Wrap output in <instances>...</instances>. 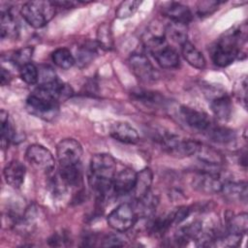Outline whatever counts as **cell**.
<instances>
[{
	"label": "cell",
	"instance_id": "ba28073f",
	"mask_svg": "<svg viewBox=\"0 0 248 248\" xmlns=\"http://www.w3.org/2000/svg\"><path fill=\"white\" fill-rule=\"evenodd\" d=\"M26 106L28 110L43 119L51 120L58 113V103L49 98L41 96L33 92L26 101Z\"/></svg>",
	"mask_w": 248,
	"mask_h": 248
},
{
	"label": "cell",
	"instance_id": "836d02e7",
	"mask_svg": "<svg viewBox=\"0 0 248 248\" xmlns=\"http://www.w3.org/2000/svg\"><path fill=\"white\" fill-rule=\"evenodd\" d=\"M21 79L30 85L36 84L39 81V70L33 63H28L22 66L19 70Z\"/></svg>",
	"mask_w": 248,
	"mask_h": 248
},
{
	"label": "cell",
	"instance_id": "2e32d148",
	"mask_svg": "<svg viewBox=\"0 0 248 248\" xmlns=\"http://www.w3.org/2000/svg\"><path fill=\"white\" fill-rule=\"evenodd\" d=\"M25 166L17 160L11 161L9 164L6 165L3 170L6 182L13 188L16 189L22 185L25 177Z\"/></svg>",
	"mask_w": 248,
	"mask_h": 248
},
{
	"label": "cell",
	"instance_id": "8992f818",
	"mask_svg": "<svg viewBox=\"0 0 248 248\" xmlns=\"http://www.w3.org/2000/svg\"><path fill=\"white\" fill-rule=\"evenodd\" d=\"M229 181L221 172L215 170H202L197 172L193 179V188L201 193L212 195L220 193L223 185Z\"/></svg>",
	"mask_w": 248,
	"mask_h": 248
},
{
	"label": "cell",
	"instance_id": "5b68a950",
	"mask_svg": "<svg viewBox=\"0 0 248 248\" xmlns=\"http://www.w3.org/2000/svg\"><path fill=\"white\" fill-rule=\"evenodd\" d=\"M164 149L170 155L185 157L195 155L200 142L191 140H182L179 137L164 132L157 138Z\"/></svg>",
	"mask_w": 248,
	"mask_h": 248
},
{
	"label": "cell",
	"instance_id": "7c38bea8",
	"mask_svg": "<svg viewBox=\"0 0 248 248\" xmlns=\"http://www.w3.org/2000/svg\"><path fill=\"white\" fill-rule=\"evenodd\" d=\"M180 115L187 126L197 132L202 133L203 135L213 124L206 113L189 107H181Z\"/></svg>",
	"mask_w": 248,
	"mask_h": 248
},
{
	"label": "cell",
	"instance_id": "e0dca14e",
	"mask_svg": "<svg viewBox=\"0 0 248 248\" xmlns=\"http://www.w3.org/2000/svg\"><path fill=\"white\" fill-rule=\"evenodd\" d=\"M210 108L218 119L222 121H228L232 115V105L230 97L227 94L223 93L215 95L211 99Z\"/></svg>",
	"mask_w": 248,
	"mask_h": 248
},
{
	"label": "cell",
	"instance_id": "52a82bcc",
	"mask_svg": "<svg viewBox=\"0 0 248 248\" xmlns=\"http://www.w3.org/2000/svg\"><path fill=\"white\" fill-rule=\"evenodd\" d=\"M27 162L37 170L50 173L55 168L54 158L51 152L41 144H31L25 152Z\"/></svg>",
	"mask_w": 248,
	"mask_h": 248
},
{
	"label": "cell",
	"instance_id": "74e56055",
	"mask_svg": "<svg viewBox=\"0 0 248 248\" xmlns=\"http://www.w3.org/2000/svg\"><path fill=\"white\" fill-rule=\"evenodd\" d=\"M190 214V207L188 206H180L172 211L170 215L172 224H179L184 221Z\"/></svg>",
	"mask_w": 248,
	"mask_h": 248
},
{
	"label": "cell",
	"instance_id": "ab89813d",
	"mask_svg": "<svg viewBox=\"0 0 248 248\" xmlns=\"http://www.w3.org/2000/svg\"><path fill=\"white\" fill-rule=\"evenodd\" d=\"M10 78H11V76H10L9 72L6 71V69L2 68V70H1V83H2V85H5L6 83H8Z\"/></svg>",
	"mask_w": 248,
	"mask_h": 248
},
{
	"label": "cell",
	"instance_id": "5bb4252c",
	"mask_svg": "<svg viewBox=\"0 0 248 248\" xmlns=\"http://www.w3.org/2000/svg\"><path fill=\"white\" fill-rule=\"evenodd\" d=\"M162 12L167 17L170 19V21L179 22L186 25L193 18L191 10L179 2L165 3L162 8Z\"/></svg>",
	"mask_w": 248,
	"mask_h": 248
},
{
	"label": "cell",
	"instance_id": "9c48e42d",
	"mask_svg": "<svg viewBox=\"0 0 248 248\" xmlns=\"http://www.w3.org/2000/svg\"><path fill=\"white\" fill-rule=\"evenodd\" d=\"M137 219L135 209L131 204L124 202L115 207L107 217L108 226L116 232H125L133 227Z\"/></svg>",
	"mask_w": 248,
	"mask_h": 248
},
{
	"label": "cell",
	"instance_id": "603a6c76",
	"mask_svg": "<svg viewBox=\"0 0 248 248\" xmlns=\"http://www.w3.org/2000/svg\"><path fill=\"white\" fill-rule=\"evenodd\" d=\"M204 135L210 140L217 143H231L235 140V133L233 130L225 126L215 125L214 123Z\"/></svg>",
	"mask_w": 248,
	"mask_h": 248
},
{
	"label": "cell",
	"instance_id": "83f0119b",
	"mask_svg": "<svg viewBox=\"0 0 248 248\" xmlns=\"http://www.w3.org/2000/svg\"><path fill=\"white\" fill-rule=\"evenodd\" d=\"M52 62L59 68L68 70L76 63V58L72 52L66 47H60L55 49L51 54Z\"/></svg>",
	"mask_w": 248,
	"mask_h": 248
},
{
	"label": "cell",
	"instance_id": "4316f807",
	"mask_svg": "<svg viewBox=\"0 0 248 248\" xmlns=\"http://www.w3.org/2000/svg\"><path fill=\"white\" fill-rule=\"evenodd\" d=\"M158 205V199L151 192H148L145 196L138 200L136 214L141 217H148L152 215Z\"/></svg>",
	"mask_w": 248,
	"mask_h": 248
},
{
	"label": "cell",
	"instance_id": "8d00e7d4",
	"mask_svg": "<svg viewBox=\"0 0 248 248\" xmlns=\"http://www.w3.org/2000/svg\"><path fill=\"white\" fill-rule=\"evenodd\" d=\"M220 2L218 1H201L197 6V14L199 16H208L213 14L219 6Z\"/></svg>",
	"mask_w": 248,
	"mask_h": 248
},
{
	"label": "cell",
	"instance_id": "d6a6232c",
	"mask_svg": "<svg viewBox=\"0 0 248 248\" xmlns=\"http://www.w3.org/2000/svg\"><path fill=\"white\" fill-rule=\"evenodd\" d=\"M171 220L170 215L166 217H159L154 220H152L148 225V230L150 233H152L155 236H162L165 234V232L169 230V228L171 225Z\"/></svg>",
	"mask_w": 248,
	"mask_h": 248
},
{
	"label": "cell",
	"instance_id": "7a4b0ae2",
	"mask_svg": "<svg viewBox=\"0 0 248 248\" xmlns=\"http://www.w3.org/2000/svg\"><path fill=\"white\" fill-rule=\"evenodd\" d=\"M115 173L116 163L111 155L99 153L91 158L88 181L97 197L104 199L112 190Z\"/></svg>",
	"mask_w": 248,
	"mask_h": 248
},
{
	"label": "cell",
	"instance_id": "e575fe53",
	"mask_svg": "<svg viewBox=\"0 0 248 248\" xmlns=\"http://www.w3.org/2000/svg\"><path fill=\"white\" fill-rule=\"evenodd\" d=\"M32 55H33V47L26 46L15 51L11 56V60L15 65L21 68L25 64L30 63Z\"/></svg>",
	"mask_w": 248,
	"mask_h": 248
},
{
	"label": "cell",
	"instance_id": "7402d4cb",
	"mask_svg": "<svg viewBox=\"0 0 248 248\" xmlns=\"http://www.w3.org/2000/svg\"><path fill=\"white\" fill-rule=\"evenodd\" d=\"M0 25H1V37L3 39L16 38L19 31L18 23L10 9L2 11Z\"/></svg>",
	"mask_w": 248,
	"mask_h": 248
},
{
	"label": "cell",
	"instance_id": "f35d334b",
	"mask_svg": "<svg viewBox=\"0 0 248 248\" xmlns=\"http://www.w3.org/2000/svg\"><path fill=\"white\" fill-rule=\"evenodd\" d=\"M103 246L119 247L125 245V240L119 234H108L103 240Z\"/></svg>",
	"mask_w": 248,
	"mask_h": 248
},
{
	"label": "cell",
	"instance_id": "30bf717a",
	"mask_svg": "<svg viewBox=\"0 0 248 248\" xmlns=\"http://www.w3.org/2000/svg\"><path fill=\"white\" fill-rule=\"evenodd\" d=\"M56 155L60 166L78 165L80 164L82 147L78 140L65 139L57 144Z\"/></svg>",
	"mask_w": 248,
	"mask_h": 248
},
{
	"label": "cell",
	"instance_id": "44dd1931",
	"mask_svg": "<svg viewBox=\"0 0 248 248\" xmlns=\"http://www.w3.org/2000/svg\"><path fill=\"white\" fill-rule=\"evenodd\" d=\"M181 52L184 59L194 68L202 70L205 67V58L202 53L190 42H185L181 46Z\"/></svg>",
	"mask_w": 248,
	"mask_h": 248
},
{
	"label": "cell",
	"instance_id": "9a60e30c",
	"mask_svg": "<svg viewBox=\"0 0 248 248\" xmlns=\"http://www.w3.org/2000/svg\"><path fill=\"white\" fill-rule=\"evenodd\" d=\"M109 135L116 140L123 143L134 144L139 141V134L137 130L127 122H116L109 130Z\"/></svg>",
	"mask_w": 248,
	"mask_h": 248
},
{
	"label": "cell",
	"instance_id": "484cf974",
	"mask_svg": "<svg viewBox=\"0 0 248 248\" xmlns=\"http://www.w3.org/2000/svg\"><path fill=\"white\" fill-rule=\"evenodd\" d=\"M165 37L169 38L173 43L179 44L180 46H182L185 42H187V37H188L187 25L179 22L170 21L166 27Z\"/></svg>",
	"mask_w": 248,
	"mask_h": 248
},
{
	"label": "cell",
	"instance_id": "d6986e66",
	"mask_svg": "<svg viewBox=\"0 0 248 248\" xmlns=\"http://www.w3.org/2000/svg\"><path fill=\"white\" fill-rule=\"evenodd\" d=\"M224 198L230 202H246L247 201V184L246 182L227 181L221 190Z\"/></svg>",
	"mask_w": 248,
	"mask_h": 248
},
{
	"label": "cell",
	"instance_id": "d4e9b609",
	"mask_svg": "<svg viewBox=\"0 0 248 248\" xmlns=\"http://www.w3.org/2000/svg\"><path fill=\"white\" fill-rule=\"evenodd\" d=\"M132 96L137 102L147 108H157L164 104V98L160 94L145 89H137L132 92Z\"/></svg>",
	"mask_w": 248,
	"mask_h": 248
},
{
	"label": "cell",
	"instance_id": "cb8c5ba5",
	"mask_svg": "<svg viewBox=\"0 0 248 248\" xmlns=\"http://www.w3.org/2000/svg\"><path fill=\"white\" fill-rule=\"evenodd\" d=\"M153 181V173L149 168H145L137 173L136 184L134 187V193L137 200L145 196L150 192V187Z\"/></svg>",
	"mask_w": 248,
	"mask_h": 248
},
{
	"label": "cell",
	"instance_id": "1f68e13d",
	"mask_svg": "<svg viewBox=\"0 0 248 248\" xmlns=\"http://www.w3.org/2000/svg\"><path fill=\"white\" fill-rule=\"evenodd\" d=\"M248 227V218L246 213L231 216L228 220V231L239 234H244Z\"/></svg>",
	"mask_w": 248,
	"mask_h": 248
},
{
	"label": "cell",
	"instance_id": "f546056e",
	"mask_svg": "<svg viewBox=\"0 0 248 248\" xmlns=\"http://www.w3.org/2000/svg\"><path fill=\"white\" fill-rule=\"evenodd\" d=\"M97 44L100 47L106 50H110L113 47V36L111 27L108 23H102L97 29Z\"/></svg>",
	"mask_w": 248,
	"mask_h": 248
},
{
	"label": "cell",
	"instance_id": "d590c367",
	"mask_svg": "<svg viewBox=\"0 0 248 248\" xmlns=\"http://www.w3.org/2000/svg\"><path fill=\"white\" fill-rule=\"evenodd\" d=\"M140 5V1H134V0H128V1H123L117 8L116 10V16L118 18H127L132 16L139 6Z\"/></svg>",
	"mask_w": 248,
	"mask_h": 248
},
{
	"label": "cell",
	"instance_id": "ac0fdd59",
	"mask_svg": "<svg viewBox=\"0 0 248 248\" xmlns=\"http://www.w3.org/2000/svg\"><path fill=\"white\" fill-rule=\"evenodd\" d=\"M195 155L200 162L210 167L221 166L225 162V158L222 153H220L217 149L201 142Z\"/></svg>",
	"mask_w": 248,
	"mask_h": 248
},
{
	"label": "cell",
	"instance_id": "4fadbf2b",
	"mask_svg": "<svg viewBox=\"0 0 248 248\" xmlns=\"http://www.w3.org/2000/svg\"><path fill=\"white\" fill-rule=\"evenodd\" d=\"M137 172L131 168H125L116 172L112 179V191L116 195H126L134 190Z\"/></svg>",
	"mask_w": 248,
	"mask_h": 248
},
{
	"label": "cell",
	"instance_id": "6da1fadb",
	"mask_svg": "<svg viewBox=\"0 0 248 248\" xmlns=\"http://www.w3.org/2000/svg\"><path fill=\"white\" fill-rule=\"evenodd\" d=\"M247 39V25L241 24L228 30L212 50V60L218 67H227L238 58Z\"/></svg>",
	"mask_w": 248,
	"mask_h": 248
},
{
	"label": "cell",
	"instance_id": "f1b7e54d",
	"mask_svg": "<svg viewBox=\"0 0 248 248\" xmlns=\"http://www.w3.org/2000/svg\"><path fill=\"white\" fill-rule=\"evenodd\" d=\"M97 54V47L94 43L86 42L77 50L76 62L80 66L84 67L94 60Z\"/></svg>",
	"mask_w": 248,
	"mask_h": 248
},
{
	"label": "cell",
	"instance_id": "8fae6325",
	"mask_svg": "<svg viewBox=\"0 0 248 248\" xmlns=\"http://www.w3.org/2000/svg\"><path fill=\"white\" fill-rule=\"evenodd\" d=\"M129 65L135 76L143 82H151L157 78V71L143 53H133L129 58Z\"/></svg>",
	"mask_w": 248,
	"mask_h": 248
},
{
	"label": "cell",
	"instance_id": "4dcf8cb0",
	"mask_svg": "<svg viewBox=\"0 0 248 248\" xmlns=\"http://www.w3.org/2000/svg\"><path fill=\"white\" fill-rule=\"evenodd\" d=\"M0 118H1V143H2V147L5 148L8 145L9 141L14 140L16 137V133L12 125L10 124L8 112L2 109Z\"/></svg>",
	"mask_w": 248,
	"mask_h": 248
},
{
	"label": "cell",
	"instance_id": "277c9868",
	"mask_svg": "<svg viewBox=\"0 0 248 248\" xmlns=\"http://www.w3.org/2000/svg\"><path fill=\"white\" fill-rule=\"evenodd\" d=\"M145 46L162 68L173 69L178 67L179 55L177 51L168 44L165 35L150 37L146 40Z\"/></svg>",
	"mask_w": 248,
	"mask_h": 248
},
{
	"label": "cell",
	"instance_id": "ffe728a7",
	"mask_svg": "<svg viewBox=\"0 0 248 248\" xmlns=\"http://www.w3.org/2000/svg\"><path fill=\"white\" fill-rule=\"evenodd\" d=\"M58 176L66 184V186H79L82 182V171L80 164L60 166Z\"/></svg>",
	"mask_w": 248,
	"mask_h": 248
},
{
	"label": "cell",
	"instance_id": "3957f363",
	"mask_svg": "<svg viewBox=\"0 0 248 248\" xmlns=\"http://www.w3.org/2000/svg\"><path fill=\"white\" fill-rule=\"evenodd\" d=\"M55 8L56 6L51 1H29L21 7L20 15L30 26L42 28L54 16Z\"/></svg>",
	"mask_w": 248,
	"mask_h": 248
}]
</instances>
